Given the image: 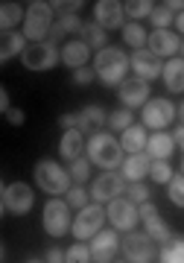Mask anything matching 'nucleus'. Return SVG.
<instances>
[{
	"label": "nucleus",
	"mask_w": 184,
	"mask_h": 263,
	"mask_svg": "<svg viewBox=\"0 0 184 263\" xmlns=\"http://www.w3.org/2000/svg\"><path fill=\"white\" fill-rule=\"evenodd\" d=\"M65 202L70 208H76V211H82V208H88V190H85L82 184H76V187H70L65 193Z\"/></svg>",
	"instance_id": "c9c22d12"
},
{
	"label": "nucleus",
	"mask_w": 184,
	"mask_h": 263,
	"mask_svg": "<svg viewBox=\"0 0 184 263\" xmlns=\"http://www.w3.org/2000/svg\"><path fill=\"white\" fill-rule=\"evenodd\" d=\"M105 214H108V222L114 231H135V226L140 222V208L135 205V202H129V199H114V202H108V208H105Z\"/></svg>",
	"instance_id": "6e6552de"
},
{
	"label": "nucleus",
	"mask_w": 184,
	"mask_h": 263,
	"mask_svg": "<svg viewBox=\"0 0 184 263\" xmlns=\"http://www.w3.org/2000/svg\"><path fill=\"white\" fill-rule=\"evenodd\" d=\"M126 193V179L120 176V173H114V170H105L102 176H97L91 184V199L97 202V205H108V202H114V199H120Z\"/></svg>",
	"instance_id": "1a4fd4ad"
},
{
	"label": "nucleus",
	"mask_w": 184,
	"mask_h": 263,
	"mask_svg": "<svg viewBox=\"0 0 184 263\" xmlns=\"http://www.w3.org/2000/svg\"><path fill=\"white\" fill-rule=\"evenodd\" d=\"M6 117H9L12 126H21V123H24V111H21V108H9V111H6Z\"/></svg>",
	"instance_id": "c03bdc74"
},
{
	"label": "nucleus",
	"mask_w": 184,
	"mask_h": 263,
	"mask_svg": "<svg viewBox=\"0 0 184 263\" xmlns=\"http://www.w3.org/2000/svg\"><path fill=\"white\" fill-rule=\"evenodd\" d=\"M21 62H24V67L27 70H50V67H56L59 62H62V50L56 47V41H38V44H29L27 50H24V56H21Z\"/></svg>",
	"instance_id": "423d86ee"
},
{
	"label": "nucleus",
	"mask_w": 184,
	"mask_h": 263,
	"mask_svg": "<svg viewBox=\"0 0 184 263\" xmlns=\"http://www.w3.org/2000/svg\"><path fill=\"white\" fill-rule=\"evenodd\" d=\"M175 27L181 29V35H184V12H178V15H175Z\"/></svg>",
	"instance_id": "de8ad7c7"
},
{
	"label": "nucleus",
	"mask_w": 184,
	"mask_h": 263,
	"mask_svg": "<svg viewBox=\"0 0 184 263\" xmlns=\"http://www.w3.org/2000/svg\"><path fill=\"white\" fill-rule=\"evenodd\" d=\"M82 41L88 44V47H97V50H105L108 47V32L100 27V24H85L82 27Z\"/></svg>",
	"instance_id": "cd10ccee"
},
{
	"label": "nucleus",
	"mask_w": 184,
	"mask_h": 263,
	"mask_svg": "<svg viewBox=\"0 0 184 263\" xmlns=\"http://www.w3.org/2000/svg\"><path fill=\"white\" fill-rule=\"evenodd\" d=\"M181 53H184V41H181Z\"/></svg>",
	"instance_id": "3c124183"
},
{
	"label": "nucleus",
	"mask_w": 184,
	"mask_h": 263,
	"mask_svg": "<svg viewBox=\"0 0 184 263\" xmlns=\"http://www.w3.org/2000/svg\"><path fill=\"white\" fill-rule=\"evenodd\" d=\"M27 263H41V260H27Z\"/></svg>",
	"instance_id": "8fccbe9b"
},
{
	"label": "nucleus",
	"mask_w": 184,
	"mask_h": 263,
	"mask_svg": "<svg viewBox=\"0 0 184 263\" xmlns=\"http://www.w3.org/2000/svg\"><path fill=\"white\" fill-rule=\"evenodd\" d=\"M129 67H132L129 56L123 53V47H105L94 59V70L102 79V85H108V88H120V85L126 82Z\"/></svg>",
	"instance_id": "f257e3e1"
},
{
	"label": "nucleus",
	"mask_w": 184,
	"mask_h": 263,
	"mask_svg": "<svg viewBox=\"0 0 184 263\" xmlns=\"http://www.w3.org/2000/svg\"><path fill=\"white\" fill-rule=\"evenodd\" d=\"M59 152H62V158L65 161H79L82 158V152H88V143H85V135L79 129H70L62 135V141H59Z\"/></svg>",
	"instance_id": "aec40b11"
},
{
	"label": "nucleus",
	"mask_w": 184,
	"mask_h": 263,
	"mask_svg": "<svg viewBox=\"0 0 184 263\" xmlns=\"http://www.w3.org/2000/svg\"><path fill=\"white\" fill-rule=\"evenodd\" d=\"M94 76H97V70H91V67H79V70H73V82L76 85H91Z\"/></svg>",
	"instance_id": "a19ab883"
},
{
	"label": "nucleus",
	"mask_w": 184,
	"mask_h": 263,
	"mask_svg": "<svg viewBox=\"0 0 184 263\" xmlns=\"http://www.w3.org/2000/svg\"><path fill=\"white\" fill-rule=\"evenodd\" d=\"M32 176H35V184L44 193H50L53 199H59L62 193H67L70 190V184H73V179H70V170H65L59 161L53 158H44L38 161L35 170H32Z\"/></svg>",
	"instance_id": "f03ea898"
},
{
	"label": "nucleus",
	"mask_w": 184,
	"mask_h": 263,
	"mask_svg": "<svg viewBox=\"0 0 184 263\" xmlns=\"http://www.w3.org/2000/svg\"><path fill=\"white\" fill-rule=\"evenodd\" d=\"M158 59H175V53L181 50V38L175 35L173 29H152L146 44Z\"/></svg>",
	"instance_id": "a211bd4d"
},
{
	"label": "nucleus",
	"mask_w": 184,
	"mask_h": 263,
	"mask_svg": "<svg viewBox=\"0 0 184 263\" xmlns=\"http://www.w3.org/2000/svg\"><path fill=\"white\" fill-rule=\"evenodd\" d=\"M123 152H129V155H138V152H146V143H149V135H146V126H129V129L123 132Z\"/></svg>",
	"instance_id": "b1692460"
},
{
	"label": "nucleus",
	"mask_w": 184,
	"mask_h": 263,
	"mask_svg": "<svg viewBox=\"0 0 184 263\" xmlns=\"http://www.w3.org/2000/svg\"><path fill=\"white\" fill-rule=\"evenodd\" d=\"M164 85H167V91H173V94L184 91V59H170L164 65Z\"/></svg>",
	"instance_id": "393cba45"
},
{
	"label": "nucleus",
	"mask_w": 184,
	"mask_h": 263,
	"mask_svg": "<svg viewBox=\"0 0 184 263\" xmlns=\"http://www.w3.org/2000/svg\"><path fill=\"white\" fill-rule=\"evenodd\" d=\"M173 141H175V143H181V146H184V126H178V129H175Z\"/></svg>",
	"instance_id": "49530a36"
},
{
	"label": "nucleus",
	"mask_w": 184,
	"mask_h": 263,
	"mask_svg": "<svg viewBox=\"0 0 184 263\" xmlns=\"http://www.w3.org/2000/svg\"><path fill=\"white\" fill-rule=\"evenodd\" d=\"M123 254L129 263H149L155 257V240L146 234V231H129L120 243Z\"/></svg>",
	"instance_id": "9d476101"
},
{
	"label": "nucleus",
	"mask_w": 184,
	"mask_h": 263,
	"mask_svg": "<svg viewBox=\"0 0 184 263\" xmlns=\"http://www.w3.org/2000/svg\"><path fill=\"white\" fill-rule=\"evenodd\" d=\"M24 18H27V12L21 9L18 3H12V0L0 3V27H3V32H12Z\"/></svg>",
	"instance_id": "bb28decb"
},
{
	"label": "nucleus",
	"mask_w": 184,
	"mask_h": 263,
	"mask_svg": "<svg viewBox=\"0 0 184 263\" xmlns=\"http://www.w3.org/2000/svg\"><path fill=\"white\" fill-rule=\"evenodd\" d=\"M88 176H91V158H79V161H73L70 164V179L76 181V184H85L88 181Z\"/></svg>",
	"instance_id": "f704fd0d"
},
{
	"label": "nucleus",
	"mask_w": 184,
	"mask_h": 263,
	"mask_svg": "<svg viewBox=\"0 0 184 263\" xmlns=\"http://www.w3.org/2000/svg\"><path fill=\"white\" fill-rule=\"evenodd\" d=\"M152 24H155V29H167L170 24H175V12H170L164 3H161V6L152 12Z\"/></svg>",
	"instance_id": "58836bf2"
},
{
	"label": "nucleus",
	"mask_w": 184,
	"mask_h": 263,
	"mask_svg": "<svg viewBox=\"0 0 184 263\" xmlns=\"http://www.w3.org/2000/svg\"><path fill=\"white\" fill-rule=\"evenodd\" d=\"M129 65H132V70H135V76L143 79V82H152V79H158V76H164V62H161L149 47L135 50V53L129 56Z\"/></svg>",
	"instance_id": "ddd939ff"
},
{
	"label": "nucleus",
	"mask_w": 184,
	"mask_h": 263,
	"mask_svg": "<svg viewBox=\"0 0 184 263\" xmlns=\"http://www.w3.org/2000/svg\"><path fill=\"white\" fill-rule=\"evenodd\" d=\"M59 126H62L65 132L79 129V114H62V117H59Z\"/></svg>",
	"instance_id": "79ce46f5"
},
{
	"label": "nucleus",
	"mask_w": 184,
	"mask_h": 263,
	"mask_svg": "<svg viewBox=\"0 0 184 263\" xmlns=\"http://www.w3.org/2000/svg\"><path fill=\"white\" fill-rule=\"evenodd\" d=\"M27 35L24 32H3V41H0V62H9L15 56H24V50H27Z\"/></svg>",
	"instance_id": "5701e85b"
},
{
	"label": "nucleus",
	"mask_w": 184,
	"mask_h": 263,
	"mask_svg": "<svg viewBox=\"0 0 184 263\" xmlns=\"http://www.w3.org/2000/svg\"><path fill=\"white\" fill-rule=\"evenodd\" d=\"M108 219V214H105V208L102 205H88V208H82L79 214L73 216V231L70 234L82 243V240H94V237L102 231V222Z\"/></svg>",
	"instance_id": "0eeeda50"
},
{
	"label": "nucleus",
	"mask_w": 184,
	"mask_h": 263,
	"mask_svg": "<svg viewBox=\"0 0 184 263\" xmlns=\"http://www.w3.org/2000/svg\"><path fill=\"white\" fill-rule=\"evenodd\" d=\"M123 41H126L129 47H135V50H143L149 44V35H146V29L140 27V24L129 21V24L123 27Z\"/></svg>",
	"instance_id": "c85d7f7f"
},
{
	"label": "nucleus",
	"mask_w": 184,
	"mask_h": 263,
	"mask_svg": "<svg viewBox=\"0 0 184 263\" xmlns=\"http://www.w3.org/2000/svg\"><path fill=\"white\" fill-rule=\"evenodd\" d=\"M126 199L135 202V205H146V202H149V187L143 184V181H135V184L126 187Z\"/></svg>",
	"instance_id": "4c0bfd02"
},
{
	"label": "nucleus",
	"mask_w": 184,
	"mask_h": 263,
	"mask_svg": "<svg viewBox=\"0 0 184 263\" xmlns=\"http://www.w3.org/2000/svg\"><path fill=\"white\" fill-rule=\"evenodd\" d=\"M35 205V193L29 184H3V214H29Z\"/></svg>",
	"instance_id": "f8f14e48"
},
{
	"label": "nucleus",
	"mask_w": 184,
	"mask_h": 263,
	"mask_svg": "<svg viewBox=\"0 0 184 263\" xmlns=\"http://www.w3.org/2000/svg\"><path fill=\"white\" fill-rule=\"evenodd\" d=\"M135 123V117H132V111L129 108H120V111H111V117H108V126H111V132H126Z\"/></svg>",
	"instance_id": "72a5a7b5"
},
{
	"label": "nucleus",
	"mask_w": 184,
	"mask_h": 263,
	"mask_svg": "<svg viewBox=\"0 0 184 263\" xmlns=\"http://www.w3.org/2000/svg\"><path fill=\"white\" fill-rule=\"evenodd\" d=\"M175 114H178V108H175L167 97H155V100H149V103L143 105L140 120H143V126H149V129L164 132L167 126L175 120Z\"/></svg>",
	"instance_id": "9b49d317"
},
{
	"label": "nucleus",
	"mask_w": 184,
	"mask_h": 263,
	"mask_svg": "<svg viewBox=\"0 0 184 263\" xmlns=\"http://www.w3.org/2000/svg\"><path fill=\"white\" fill-rule=\"evenodd\" d=\"M53 6L50 3H41V0H35V3H29L27 6V18H24V35H27L29 44H38V41H47V35L53 32Z\"/></svg>",
	"instance_id": "20e7f679"
},
{
	"label": "nucleus",
	"mask_w": 184,
	"mask_h": 263,
	"mask_svg": "<svg viewBox=\"0 0 184 263\" xmlns=\"http://www.w3.org/2000/svg\"><path fill=\"white\" fill-rule=\"evenodd\" d=\"M50 6H53V12H59V15H76L85 3H82V0H67V3L56 0V3H50Z\"/></svg>",
	"instance_id": "ea45409f"
},
{
	"label": "nucleus",
	"mask_w": 184,
	"mask_h": 263,
	"mask_svg": "<svg viewBox=\"0 0 184 263\" xmlns=\"http://www.w3.org/2000/svg\"><path fill=\"white\" fill-rule=\"evenodd\" d=\"M161 263H184V237H173L161 246Z\"/></svg>",
	"instance_id": "c756f323"
},
{
	"label": "nucleus",
	"mask_w": 184,
	"mask_h": 263,
	"mask_svg": "<svg viewBox=\"0 0 184 263\" xmlns=\"http://www.w3.org/2000/svg\"><path fill=\"white\" fill-rule=\"evenodd\" d=\"M120 94V103H123V108H140V105H146L152 97H149V82H143V79H138V76H132V79H126V82L117 88Z\"/></svg>",
	"instance_id": "f3484780"
},
{
	"label": "nucleus",
	"mask_w": 184,
	"mask_h": 263,
	"mask_svg": "<svg viewBox=\"0 0 184 263\" xmlns=\"http://www.w3.org/2000/svg\"><path fill=\"white\" fill-rule=\"evenodd\" d=\"M0 108L9 111V91H6V88H0Z\"/></svg>",
	"instance_id": "a18cd8bd"
},
{
	"label": "nucleus",
	"mask_w": 184,
	"mask_h": 263,
	"mask_svg": "<svg viewBox=\"0 0 184 263\" xmlns=\"http://www.w3.org/2000/svg\"><path fill=\"white\" fill-rule=\"evenodd\" d=\"M149 176L155 184H170L173 181V167H170V161H152V170H149Z\"/></svg>",
	"instance_id": "2f4dec72"
},
{
	"label": "nucleus",
	"mask_w": 184,
	"mask_h": 263,
	"mask_svg": "<svg viewBox=\"0 0 184 263\" xmlns=\"http://www.w3.org/2000/svg\"><path fill=\"white\" fill-rule=\"evenodd\" d=\"M102 126H108V114H105V108H100V105H88V108H82L79 111V132H91V129H102Z\"/></svg>",
	"instance_id": "a878e982"
},
{
	"label": "nucleus",
	"mask_w": 184,
	"mask_h": 263,
	"mask_svg": "<svg viewBox=\"0 0 184 263\" xmlns=\"http://www.w3.org/2000/svg\"><path fill=\"white\" fill-rule=\"evenodd\" d=\"M120 240L117 237V231L111 228V231H100V234L94 237L91 243V257H94V263H114V257H117V252H120Z\"/></svg>",
	"instance_id": "2eb2a0df"
},
{
	"label": "nucleus",
	"mask_w": 184,
	"mask_h": 263,
	"mask_svg": "<svg viewBox=\"0 0 184 263\" xmlns=\"http://www.w3.org/2000/svg\"><path fill=\"white\" fill-rule=\"evenodd\" d=\"M140 222L146 226V234L152 237L158 246H167L170 240H173V231L167 228V222L161 219V214H158V208L152 205V202L140 205Z\"/></svg>",
	"instance_id": "dca6fc26"
},
{
	"label": "nucleus",
	"mask_w": 184,
	"mask_h": 263,
	"mask_svg": "<svg viewBox=\"0 0 184 263\" xmlns=\"http://www.w3.org/2000/svg\"><path fill=\"white\" fill-rule=\"evenodd\" d=\"M167 196L175 208H184V173L181 176H173V181L167 184Z\"/></svg>",
	"instance_id": "473e14b6"
},
{
	"label": "nucleus",
	"mask_w": 184,
	"mask_h": 263,
	"mask_svg": "<svg viewBox=\"0 0 184 263\" xmlns=\"http://www.w3.org/2000/svg\"><path fill=\"white\" fill-rule=\"evenodd\" d=\"M123 18H126V3H120V0H100V3H94V24H100L105 32L108 29H120Z\"/></svg>",
	"instance_id": "4468645a"
},
{
	"label": "nucleus",
	"mask_w": 184,
	"mask_h": 263,
	"mask_svg": "<svg viewBox=\"0 0 184 263\" xmlns=\"http://www.w3.org/2000/svg\"><path fill=\"white\" fill-rule=\"evenodd\" d=\"M44 263H67V252H62V249H50L47 252V257H44Z\"/></svg>",
	"instance_id": "37998d69"
},
{
	"label": "nucleus",
	"mask_w": 184,
	"mask_h": 263,
	"mask_svg": "<svg viewBox=\"0 0 184 263\" xmlns=\"http://www.w3.org/2000/svg\"><path fill=\"white\" fill-rule=\"evenodd\" d=\"M178 120H181V126H184V103H181V108H178Z\"/></svg>",
	"instance_id": "09e8293b"
},
{
	"label": "nucleus",
	"mask_w": 184,
	"mask_h": 263,
	"mask_svg": "<svg viewBox=\"0 0 184 263\" xmlns=\"http://www.w3.org/2000/svg\"><path fill=\"white\" fill-rule=\"evenodd\" d=\"M88 59H91V47H88L85 41H70V44H65V50H62L65 67H73V70L88 67Z\"/></svg>",
	"instance_id": "412c9836"
},
{
	"label": "nucleus",
	"mask_w": 184,
	"mask_h": 263,
	"mask_svg": "<svg viewBox=\"0 0 184 263\" xmlns=\"http://www.w3.org/2000/svg\"><path fill=\"white\" fill-rule=\"evenodd\" d=\"M152 12H155V3H152V0H129V3H126V15H129L135 24H138L140 18H152Z\"/></svg>",
	"instance_id": "7c9ffc66"
},
{
	"label": "nucleus",
	"mask_w": 184,
	"mask_h": 263,
	"mask_svg": "<svg viewBox=\"0 0 184 263\" xmlns=\"http://www.w3.org/2000/svg\"><path fill=\"white\" fill-rule=\"evenodd\" d=\"M173 149H175V141H173V135H167V132H155L146 143V155L152 161H167L173 155Z\"/></svg>",
	"instance_id": "4be33fe9"
},
{
	"label": "nucleus",
	"mask_w": 184,
	"mask_h": 263,
	"mask_svg": "<svg viewBox=\"0 0 184 263\" xmlns=\"http://www.w3.org/2000/svg\"><path fill=\"white\" fill-rule=\"evenodd\" d=\"M88 158L102 170H114L123 164V143L111 132H94L88 141Z\"/></svg>",
	"instance_id": "7ed1b4c3"
},
{
	"label": "nucleus",
	"mask_w": 184,
	"mask_h": 263,
	"mask_svg": "<svg viewBox=\"0 0 184 263\" xmlns=\"http://www.w3.org/2000/svg\"><path fill=\"white\" fill-rule=\"evenodd\" d=\"M67 263H94V257H91V246L73 243L70 249H67Z\"/></svg>",
	"instance_id": "e433bc0d"
},
{
	"label": "nucleus",
	"mask_w": 184,
	"mask_h": 263,
	"mask_svg": "<svg viewBox=\"0 0 184 263\" xmlns=\"http://www.w3.org/2000/svg\"><path fill=\"white\" fill-rule=\"evenodd\" d=\"M149 170H152V158H149L146 152H138V155H129V158L123 161V179L135 184V181H143L149 176Z\"/></svg>",
	"instance_id": "6ab92c4d"
},
{
	"label": "nucleus",
	"mask_w": 184,
	"mask_h": 263,
	"mask_svg": "<svg viewBox=\"0 0 184 263\" xmlns=\"http://www.w3.org/2000/svg\"><path fill=\"white\" fill-rule=\"evenodd\" d=\"M41 226L50 237H65L67 231H73V219H70V205L62 199H50L41 214Z\"/></svg>",
	"instance_id": "39448f33"
}]
</instances>
